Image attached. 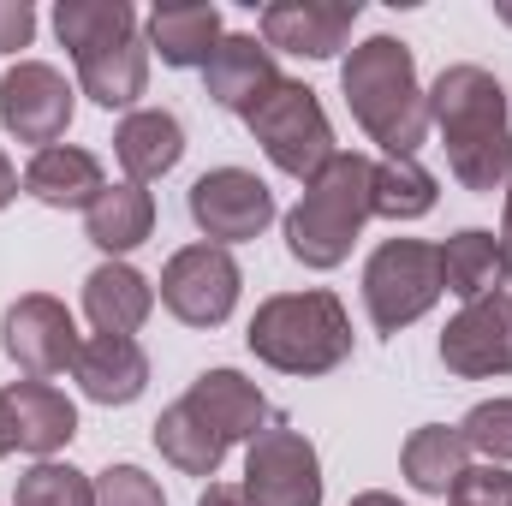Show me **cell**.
Instances as JSON below:
<instances>
[{"label":"cell","mask_w":512,"mask_h":506,"mask_svg":"<svg viewBox=\"0 0 512 506\" xmlns=\"http://www.w3.org/2000/svg\"><path fill=\"white\" fill-rule=\"evenodd\" d=\"M429 126L441 131L447 167L465 191L489 197L512 185V120L507 90L483 66H447L429 90Z\"/></svg>","instance_id":"6da1fadb"},{"label":"cell","mask_w":512,"mask_h":506,"mask_svg":"<svg viewBox=\"0 0 512 506\" xmlns=\"http://www.w3.org/2000/svg\"><path fill=\"white\" fill-rule=\"evenodd\" d=\"M340 90L352 120L382 143L387 155H417L429 137V90L417 84V60L399 36H370L340 66Z\"/></svg>","instance_id":"7a4b0ae2"},{"label":"cell","mask_w":512,"mask_h":506,"mask_svg":"<svg viewBox=\"0 0 512 506\" xmlns=\"http://www.w3.org/2000/svg\"><path fill=\"white\" fill-rule=\"evenodd\" d=\"M370 185H376V161H364L358 149H340L304 185L298 209L286 215V251H292V262H304V268H340L352 256V245H358L364 221L376 215Z\"/></svg>","instance_id":"3957f363"},{"label":"cell","mask_w":512,"mask_h":506,"mask_svg":"<svg viewBox=\"0 0 512 506\" xmlns=\"http://www.w3.org/2000/svg\"><path fill=\"white\" fill-rule=\"evenodd\" d=\"M245 340L280 376H328L352 358V316L334 292H274L256 304Z\"/></svg>","instance_id":"277c9868"},{"label":"cell","mask_w":512,"mask_h":506,"mask_svg":"<svg viewBox=\"0 0 512 506\" xmlns=\"http://www.w3.org/2000/svg\"><path fill=\"white\" fill-rule=\"evenodd\" d=\"M245 126H251V137L262 143V155H268L286 179H304V185L340 155V149H334V126H328L316 90H310V84H292V78H280V84L256 102L251 114H245Z\"/></svg>","instance_id":"5b68a950"},{"label":"cell","mask_w":512,"mask_h":506,"mask_svg":"<svg viewBox=\"0 0 512 506\" xmlns=\"http://www.w3.org/2000/svg\"><path fill=\"white\" fill-rule=\"evenodd\" d=\"M441 292H447V280H441V245H423V239H387L382 251L364 262V304H370L376 334H399V328H411L417 316L435 310Z\"/></svg>","instance_id":"8992f818"},{"label":"cell","mask_w":512,"mask_h":506,"mask_svg":"<svg viewBox=\"0 0 512 506\" xmlns=\"http://www.w3.org/2000/svg\"><path fill=\"white\" fill-rule=\"evenodd\" d=\"M239 286H245V274H239L233 251L209 245V239L173 251L167 268H161V304L185 328H221L233 316V304H239Z\"/></svg>","instance_id":"52a82bcc"},{"label":"cell","mask_w":512,"mask_h":506,"mask_svg":"<svg viewBox=\"0 0 512 506\" xmlns=\"http://www.w3.org/2000/svg\"><path fill=\"white\" fill-rule=\"evenodd\" d=\"M245 495H251V506H322L316 447L286 423L262 429L245 453Z\"/></svg>","instance_id":"ba28073f"},{"label":"cell","mask_w":512,"mask_h":506,"mask_svg":"<svg viewBox=\"0 0 512 506\" xmlns=\"http://www.w3.org/2000/svg\"><path fill=\"white\" fill-rule=\"evenodd\" d=\"M0 346H6V358H12L30 381H48V376H60V370H72V358H78L84 340H78L72 310H66L60 298L24 292V298L0 316Z\"/></svg>","instance_id":"9c48e42d"},{"label":"cell","mask_w":512,"mask_h":506,"mask_svg":"<svg viewBox=\"0 0 512 506\" xmlns=\"http://www.w3.org/2000/svg\"><path fill=\"white\" fill-rule=\"evenodd\" d=\"M191 221L203 227L209 245H245V239H262L268 221H274V191L245 173V167H215L191 185Z\"/></svg>","instance_id":"30bf717a"},{"label":"cell","mask_w":512,"mask_h":506,"mask_svg":"<svg viewBox=\"0 0 512 506\" xmlns=\"http://www.w3.org/2000/svg\"><path fill=\"white\" fill-rule=\"evenodd\" d=\"M0 126L18 143H36V149L60 143L72 126V84L48 60H18L0 78Z\"/></svg>","instance_id":"8fae6325"},{"label":"cell","mask_w":512,"mask_h":506,"mask_svg":"<svg viewBox=\"0 0 512 506\" xmlns=\"http://www.w3.org/2000/svg\"><path fill=\"white\" fill-rule=\"evenodd\" d=\"M441 364L465 381L512 376V292L465 304L441 334Z\"/></svg>","instance_id":"7c38bea8"},{"label":"cell","mask_w":512,"mask_h":506,"mask_svg":"<svg viewBox=\"0 0 512 506\" xmlns=\"http://www.w3.org/2000/svg\"><path fill=\"white\" fill-rule=\"evenodd\" d=\"M358 24V0H274L262 6V42L298 60H334Z\"/></svg>","instance_id":"4fadbf2b"},{"label":"cell","mask_w":512,"mask_h":506,"mask_svg":"<svg viewBox=\"0 0 512 506\" xmlns=\"http://www.w3.org/2000/svg\"><path fill=\"white\" fill-rule=\"evenodd\" d=\"M274 84H280V72H274V48L256 42V36H221V48H215L209 66H203V90H209V102L227 108V114H239V120L251 114Z\"/></svg>","instance_id":"5bb4252c"},{"label":"cell","mask_w":512,"mask_h":506,"mask_svg":"<svg viewBox=\"0 0 512 506\" xmlns=\"http://www.w3.org/2000/svg\"><path fill=\"white\" fill-rule=\"evenodd\" d=\"M185 405H191L227 447H233V441H256L262 429H274L262 387H256L251 376H239V370H203V376L185 387Z\"/></svg>","instance_id":"9a60e30c"},{"label":"cell","mask_w":512,"mask_h":506,"mask_svg":"<svg viewBox=\"0 0 512 506\" xmlns=\"http://www.w3.org/2000/svg\"><path fill=\"white\" fill-rule=\"evenodd\" d=\"M24 191H30L36 203H48V209H90V203L108 191V179H102V161H96L90 149H78V143H48V149L30 155Z\"/></svg>","instance_id":"2e32d148"},{"label":"cell","mask_w":512,"mask_h":506,"mask_svg":"<svg viewBox=\"0 0 512 506\" xmlns=\"http://www.w3.org/2000/svg\"><path fill=\"white\" fill-rule=\"evenodd\" d=\"M72 376L78 387L96 399V405H131L143 387H149V358L137 340H120V334H96L78 346L72 358Z\"/></svg>","instance_id":"e0dca14e"},{"label":"cell","mask_w":512,"mask_h":506,"mask_svg":"<svg viewBox=\"0 0 512 506\" xmlns=\"http://www.w3.org/2000/svg\"><path fill=\"white\" fill-rule=\"evenodd\" d=\"M149 48H155L173 72L209 66V54L221 48V12H215L209 0H173V6H155V12H149Z\"/></svg>","instance_id":"ac0fdd59"},{"label":"cell","mask_w":512,"mask_h":506,"mask_svg":"<svg viewBox=\"0 0 512 506\" xmlns=\"http://www.w3.org/2000/svg\"><path fill=\"white\" fill-rule=\"evenodd\" d=\"M155 310V286L131 268V262H102L84 280V316L96 322V334H120L131 340Z\"/></svg>","instance_id":"d6986e66"},{"label":"cell","mask_w":512,"mask_h":506,"mask_svg":"<svg viewBox=\"0 0 512 506\" xmlns=\"http://www.w3.org/2000/svg\"><path fill=\"white\" fill-rule=\"evenodd\" d=\"M114 155H120V167H126L131 185H149V179H161V173L179 167V155H185V126H179L167 108H137V114H126L120 131H114Z\"/></svg>","instance_id":"ffe728a7"},{"label":"cell","mask_w":512,"mask_h":506,"mask_svg":"<svg viewBox=\"0 0 512 506\" xmlns=\"http://www.w3.org/2000/svg\"><path fill=\"white\" fill-rule=\"evenodd\" d=\"M6 405H12V423H18V447L36 453V459H54L78 435V405L48 381H12Z\"/></svg>","instance_id":"44dd1931"},{"label":"cell","mask_w":512,"mask_h":506,"mask_svg":"<svg viewBox=\"0 0 512 506\" xmlns=\"http://www.w3.org/2000/svg\"><path fill=\"white\" fill-rule=\"evenodd\" d=\"M78 84L96 108H131L149 84V42L143 36H126V42H108L96 54H78Z\"/></svg>","instance_id":"7402d4cb"},{"label":"cell","mask_w":512,"mask_h":506,"mask_svg":"<svg viewBox=\"0 0 512 506\" xmlns=\"http://www.w3.org/2000/svg\"><path fill=\"white\" fill-rule=\"evenodd\" d=\"M149 233H155V197H149L143 185H131V179L126 185H108V191L84 209V239L108 256L137 251Z\"/></svg>","instance_id":"603a6c76"},{"label":"cell","mask_w":512,"mask_h":506,"mask_svg":"<svg viewBox=\"0 0 512 506\" xmlns=\"http://www.w3.org/2000/svg\"><path fill=\"white\" fill-rule=\"evenodd\" d=\"M441 280L447 292H459L465 304L477 298H495L507 286V256H501V239L483 233V227H465L441 245Z\"/></svg>","instance_id":"cb8c5ba5"},{"label":"cell","mask_w":512,"mask_h":506,"mask_svg":"<svg viewBox=\"0 0 512 506\" xmlns=\"http://www.w3.org/2000/svg\"><path fill=\"white\" fill-rule=\"evenodd\" d=\"M399 465H405V483H411V489H423V495H453V483H459L465 465H471V447H465L459 429L423 423V429H411Z\"/></svg>","instance_id":"d4e9b609"},{"label":"cell","mask_w":512,"mask_h":506,"mask_svg":"<svg viewBox=\"0 0 512 506\" xmlns=\"http://www.w3.org/2000/svg\"><path fill=\"white\" fill-rule=\"evenodd\" d=\"M155 447H161V459L167 465H179L185 477H215L221 471V459H227V441L179 399V405H167L161 417H155Z\"/></svg>","instance_id":"484cf974"},{"label":"cell","mask_w":512,"mask_h":506,"mask_svg":"<svg viewBox=\"0 0 512 506\" xmlns=\"http://www.w3.org/2000/svg\"><path fill=\"white\" fill-rule=\"evenodd\" d=\"M54 30H60V42L78 60V54H96L108 42L137 36V12H131V0H60L54 6Z\"/></svg>","instance_id":"4316f807"},{"label":"cell","mask_w":512,"mask_h":506,"mask_svg":"<svg viewBox=\"0 0 512 506\" xmlns=\"http://www.w3.org/2000/svg\"><path fill=\"white\" fill-rule=\"evenodd\" d=\"M435 173L417 161V155H387L376 161V185H370V203H376V215L387 221H417V215H429L435 209Z\"/></svg>","instance_id":"83f0119b"},{"label":"cell","mask_w":512,"mask_h":506,"mask_svg":"<svg viewBox=\"0 0 512 506\" xmlns=\"http://www.w3.org/2000/svg\"><path fill=\"white\" fill-rule=\"evenodd\" d=\"M12 506H96V477H84V471H72V465L42 459V465H30V471L18 477Z\"/></svg>","instance_id":"f1b7e54d"},{"label":"cell","mask_w":512,"mask_h":506,"mask_svg":"<svg viewBox=\"0 0 512 506\" xmlns=\"http://www.w3.org/2000/svg\"><path fill=\"white\" fill-rule=\"evenodd\" d=\"M459 435H465V447L489 453V465H507L512 459V399H483V405H471V417L459 423Z\"/></svg>","instance_id":"f546056e"},{"label":"cell","mask_w":512,"mask_h":506,"mask_svg":"<svg viewBox=\"0 0 512 506\" xmlns=\"http://www.w3.org/2000/svg\"><path fill=\"white\" fill-rule=\"evenodd\" d=\"M96 506H167V495H161V483H155L149 471H137V465H108V471L96 477Z\"/></svg>","instance_id":"4dcf8cb0"},{"label":"cell","mask_w":512,"mask_h":506,"mask_svg":"<svg viewBox=\"0 0 512 506\" xmlns=\"http://www.w3.org/2000/svg\"><path fill=\"white\" fill-rule=\"evenodd\" d=\"M453 506H512V471L501 465H465V477L453 483Z\"/></svg>","instance_id":"1f68e13d"},{"label":"cell","mask_w":512,"mask_h":506,"mask_svg":"<svg viewBox=\"0 0 512 506\" xmlns=\"http://www.w3.org/2000/svg\"><path fill=\"white\" fill-rule=\"evenodd\" d=\"M30 36H36V6L30 0H0V54L30 48Z\"/></svg>","instance_id":"d6a6232c"},{"label":"cell","mask_w":512,"mask_h":506,"mask_svg":"<svg viewBox=\"0 0 512 506\" xmlns=\"http://www.w3.org/2000/svg\"><path fill=\"white\" fill-rule=\"evenodd\" d=\"M197 506H251V495H245V483H209Z\"/></svg>","instance_id":"836d02e7"},{"label":"cell","mask_w":512,"mask_h":506,"mask_svg":"<svg viewBox=\"0 0 512 506\" xmlns=\"http://www.w3.org/2000/svg\"><path fill=\"white\" fill-rule=\"evenodd\" d=\"M18 447V423H12V405H6V393H0V459Z\"/></svg>","instance_id":"e575fe53"},{"label":"cell","mask_w":512,"mask_h":506,"mask_svg":"<svg viewBox=\"0 0 512 506\" xmlns=\"http://www.w3.org/2000/svg\"><path fill=\"white\" fill-rule=\"evenodd\" d=\"M18 197V173H12V161H6V149H0V209Z\"/></svg>","instance_id":"d590c367"},{"label":"cell","mask_w":512,"mask_h":506,"mask_svg":"<svg viewBox=\"0 0 512 506\" xmlns=\"http://www.w3.org/2000/svg\"><path fill=\"white\" fill-rule=\"evenodd\" d=\"M501 256H507V280H512V185H507V215H501Z\"/></svg>","instance_id":"8d00e7d4"},{"label":"cell","mask_w":512,"mask_h":506,"mask_svg":"<svg viewBox=\"0 0 512 506\" xmlns=\"http://www.w3.org/2000/svg\"><path fill=\"white\" fill-rule=\"evenodd\" d=\"M352 506H405L399 495H382V489H370V495H358Z\"/></svg>","instance_id":"74e56055"},{"label":"cell","mask_w":512,"mask_h":506,"mask_svg":"<svg viewBox=\"0 0 512 506\" xmlns=\"http://www.w3.org/2000/svg\"><path fill=\"white\" fill-rule=\"evenodd\" d=\"M501 18H507V24H512V6H501Z\"/></svg>","instance_id":"f35d334b"},{"label":"cell","mask_w":512,"mask_h":506,"mask_svg":"<svg viewBox=\"0 0 512 506\" xmlns=\"http://www.w3.org/2000/svg\"><path fill=\"white\" fill-rule=\"evenodd\" d=\"M447 506H453V501H447Z\"/></svg>","instance_id":"ab89813d"}]
</instances>
